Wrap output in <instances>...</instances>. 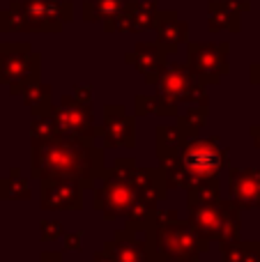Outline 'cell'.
Listing matches in <instances>:
<instances>
[{
  "label": "cell",
  "instance_id": "24",
  "mask_svg": "<svg viewBox=\"0 0 260 262\" xmlns=\"http://www.w3.org/2000/svg\"><path fill=\"white\" fill-rule=\"evenodd\" d=\"M115 262H143L141 251L134 244H118V258Z\"/></svg>",
  "mask_w": 260,
  "mask_h": 262
},
{
  "label": "cell",
  "instance_id": "15",
  "mask_svg": "<svg viewBox=\"0 0 260 262\" xmlns=\"http://www.w3.org/2000/svg\"><path fill=\"white\" fill-rule=\"evenodd\" d=\"M159 244H161V249L166 251V255L173 258V260H184V258H189L196 249H201L198 242H196V237H193V232L187 230V228H182V226L166 228V230L161 232Z\"/></svg>",
  "mask_w": 260,
  "mask_h": 262
},
{
  "label": "cell",
  "instance_id": "26",
  "mask_svg": "<svg viewBox=\"0 0 260 262\" xmlns=\"http://www.w3.org/2000/svg\"><path fill=\"white\" fill-rule=\"evenodd\" d=\"M249 76H251V83H260V64L256 62V64H251V69H249Z\"/></svg>",
  "mask_w": 260,
  "mask_h": 262
},
{
  "label": "cell",
  "instance_id": "8",
  "mask_svg": "<svg viewBox=\"0 0 260 262\" xmlns=\"http://www.w3.org/2000/svg\"><path fill=\"white\" fill-rule=\"evenodd\" d=\"M55 131L58 136H72V138L95 140V136H101V129L95 124L90 104H81L74 99V95H64L60 99V106L51 111Z\"/></svg>",
  "mask_w": 260,
  "mask_h": 262
},
{
  "label": "cell",
  "instance_id": "6",
  "mask_svg": "<svg viewBox=\"0 0 260 262\" xmlns=\"http://www.w3.org/2000/svg\"><path fill=\"white\" fill-rule=\"evenodd\" d=\"M228 41H189L187 64L205 85H216L228 74Z\"/></svg>",
  "mask_w": 260,
  "mask_h": 262
},
{
  "label": "cell",
  "instance_id": "3",
  "mask_svg": "<svg viewBox=\"0 0 260 262\" xmlns=\"http://www.w3.org/2000/svg\"><path fill=\"white\" fill-rule=\"evenodd\" d=\"M67 21H72V3L14 0L0 12V30L5 32H58Z\"/></svg>",
  "mask_w": 260,
  "mask_h": 262
},
{
  "label": "cell",
  "instance_id": "1",
  "mask_svg": "<svg viewBox=\"0 0 260 262\" xmlns=\"http://www.w3.org/2000/svg\"><path fill=\"white\" fill-rule=\"evenodd\" d=\"M104 172V152L92 140L53 136L49 140H32V177L44 180H76L90 186Z\"/></svg>",
  "mask_w": 260,
  "mask_h": 262
},
{
  "label": "cell",
  "instance_id": "19",
  "mask_svg": "<svg viewBox=\"0 0 260 262\" xmlns=\"http://www.w3.org/2000/svg\"><path fill=\"white\" fill-rule=\"evenodd\" d=\"M182 145H184V136L180 134L178 127H166V124L157 127V157L161 161L173 159Z\"/></svg>",
  "mask_w": 260,
  "mask_h": 262
},
{
  "label": "cell",
  "instance_id": "23",
  "mask_svg": "<svg viewBox=\"0 0 260 262\" xmlns=\"http://www.w3.org/2000/svg\"><path fill=\"white\" fill-rule=\"evenodd\" d=\"M58 136L53 124V118L51 115H44V118H32V140H49Z\"/></svg>",
  "mask_w": 260,
  "mask_h": 262
},
{
  "label": "cell",
  "instance_id": "12",
  "mask_svg": "<svg viewBox=\"0 0 260 262\" xmlns=\"http://www.w3.org/2000/svg\"><path fill=\"white\" fill-rule=\"evenodd\" d=\"M81 189L76 180L58 177L44 180V207L46 209H78L81 207Z\"/></svg>",
  "mask_w": 260,
  "mask_h": 262
},
{
  "label": "cell",
  "instance_id": "27",
  "mask_svg": "<svg viewBox=\"0 0 260 262\" xmlns=\"http://www.w3.org/2000/svg\"><path fill=\"white\" fill-rule=\"evenodd\" d=\"M251 136H253V140H256V147L260 149V127H253L251 129Z\"/></svg>",
  "mask_w": 260,
  "mask_h": 262
},
{
  "label": "cell",
  "instance_id": "25",
  "mask_svg": "<svg viewBox=\"0 0 260 262\" xmlns=\"http://www.w3.org/2000/svg\"><path fill=\"white\" fill-rule=\"evenodd\" d=\"M92 88H88V85H78V88H74V99H78L81 104H90V99H92Z\"/></svg>",
  "mask_w": 260,
  "mask_h": 262
},
{
  "label": "cell",
  "instance_id": "18",
  "mask_svg": "<svg viewBox=\"0 0 260 262\" xmlns=\"http://www.w3.org/2000/svg\"><path fill=\"white\" fill-rule=\"evenodd\" d=\"M134 108H136V115H161V118H173V115H178V106L170 104L168 99H164L159 92L136 95Z\"/></svg>",
  "mask_w": 260,
  "mask_h": 262
},
{
  "label": "cell",
  "instance_id": "28",
  "mask_svg": "<svg viewBox=\"0 0 260 262\" xmlns=\"http://www.w3.org/2000/svg\"><path fill=\"white\" fill-rule=\"evenodd\" d=\"M95 262H115L113 258H106V255H99V258H97Z\"/></svg>",
  "mask_w": 260,
  "mask_h": 262
},
{
  "label": "cell",
  "instance_id": "5",
  "mask_svg": "<svg viewBox=\"0 0 260 262\" xmlns=\"http://www.w3.org/2000/svg\"><path fill=\"white\" fill-rule=\"evenodd\" d=\"M157 92L175 106H207V85L189 69V64L182 62L166 64L157 81Z\"/></svg>",
  "mask_w": 260,
  "mask_h": 262
},
{
  "label": "cell",
  "instance_id": "14",
  "mask_svg": "<svg viewBox=\"0 0 260 262\" xmlns=\"http://www.w3.org/2000/svg\"><path fill=\"white\" fill-rule=\"evenodd\" d=\"M230 191L240 207H260V170H230Z\"/></svg>",
  "mask_w": 260,
  "mask_h": 262
},
{
  "label": "cell",
  "instance_id": "2",
  "mask_svg": "<svg viewBox=\"0 0 260 262\" xmlns=\"http://www.w3.org/2000/svg\"><path fill=\"white\" fill-rule=\"evenodd\" d=\"M228 163V152L221 147L219 138H191L184 140L180 152L164 161L166 184L193 189L205 182H216L219 170Z\"/></svg>",
  "mask_w": 260,
  "mask_h": 262
},
{
  "label": "cell",
  "instance_id": "13",
  "mask_svg": "<svg viewBox=\"0 0 260 262\" xmlns=\"http://www.w3.org/2000/svg\"><path fill=\"white\" fill-rule=\"evenodd\" d=\"M157 44L166 53H175L189 39V26L178 18V12H159L157 18Z\"/></svg>",
  "mask_w": 260,
  "mask_h": 262
},
{
  "label": "cell",
  "instance_id": "7",
  "mask_svg": "<svg viewBox=\"0 0 260 262\" xmlns=\"http://www.w3.org/2000/svg\"><path fill=\"white\" fill-rule=\"evenodd\" d=\"M191 223L207 237L216 239H235L237 237V203H207L191 205Z\"/></svg>",
  "mask_w": 260,
  "mask_h": 262
},
{
  "label": "cell",
  "instance_id": "4",
  "mask_svg": "<svg viewBox=\"0 0 260 262\" xmlns=\"http://www.w3.org/2000/svg\"><path fill=\"white\" fill-rule=\"evenodd\" d=\"M41 58L30 44H0V83L9 88L12 95H21L28 85L39 83Z\"/></svg>",
  "mask_w": 260,
  "mask_h": 262
},
{
  "label": "cell",
  "instance_id": "21",
  "mask_svg": "<svg viewBox=\"0 0 260 262\" xmlns=\"http://www.w3.org/2000/svg\"><path fill=\"white\" fill-rule=\"evenodd\" d=\"M205 122H207V106H191L187 111V115H180L178 118L175 127L180 129L184 140H191V138H196V134L201 131V127Z\"/></svg>",
  "mask_w": 260,
  "mask_h": 262
},
{
  "label": "cell",
  "instance_id": "16",
  "mask_svg": "<svg viewBox=\"0 0 260 262\" xmlns=\"http://www.w3.org/2000/svg\"><path fill=\"white\" fill-rule=\"evenodd\" d=\"M242 9H249V3H210L207 5V28L212 32L240 30Z\"/></svg>",
  "mask_w": 260,
  "mask_h": 262
},
{
  "label": "cell",
  "instance_id": "17",
  "mask_svg": "<svg viewBox=\"0 0 260 262\" xmlns=\"http://www.w3.org/2000/svg\"><path fill=\"white\" fill-rule=\"evenodd\" d=\"M26 106L30 108L32 118H44V115H51L53 106H51V88L44 85V83H32L26 90L21 92Z\"/></svg>",
  "mask_w": 260,
  "mask_h": 262
},
{
  "label": "cell",
  "instance_id": "9",
  "mask_svg": "<svg viewBox=\"0 0 260 262\" xmlns=\"http://www.w3.org/2000/svg\"><path fill=\"white\" fill-rule=\"evenodd\" d=\"M159 7L157 3H124V9L104 23L109 32H136L157 26Z\"/></svg>",
  "mask_w": 260,
  "mask_h": 262
},
{
  "label": "cell",
  "instance_id": "20",
  "mask_svg": "<svg viewBox=\"0 0 260 262\" xmlns=\"http://www.w3.org/2000/svg\"><path fill=\"white\" fill-rule=\"evenodd\" d=\"M124 9V3L120 0H88L83 3V18L85 21H111Z\"/></svg>",
  "mask_w": 260,
  "mask_h": 262
},
{
  "label": "cell",
  "instance_id": "22",
  "mask_svg": "<svg viewBox=\"0 0 260 262\" xmlns=\"http://www.w3.org/2000/svg\"><path fill=\"white\" fill-rule=\"evenodd\" d=\"M0 191H3V195H7V198H18V195L28 198V195H30L26 180H18L16 170H12V175H9L7 180L0 182Z\"/></svg>",
  "mask_w": 260,
  "mask_h": 262
},
{
  "label": "cell",
  "instance_id": "11",
  "mask_svg": "<svg viewBox=\"0 0 260 262\" xmlns=\"http://www.w3.org/2000/svg\"><path fill=\"white\" fill-rule=\"evenodd\" d=\"M101 136L111 147H132L134 145V118L127 113L124 106H106Z\"/></svg>",
  "mask_w": 260,
  "mask_h": 262
},
{
  "label": "cell",
  "instance_id": "10",
  "mask_svg": "<svg viewBox=\"0 0 260 262\" xmlns=\"http://www.w3.org/2000/svg\"><path fill=\"white\" fill-rule=\"evenodd\" d=\"M127 62L134 64L145 76L147 85H157L164 67L168 64V53L157 41H138L132 53L127 55Z\"/></svg>",
  "mask_w": 260,
  "mask_h": 262
}]
</instances>
